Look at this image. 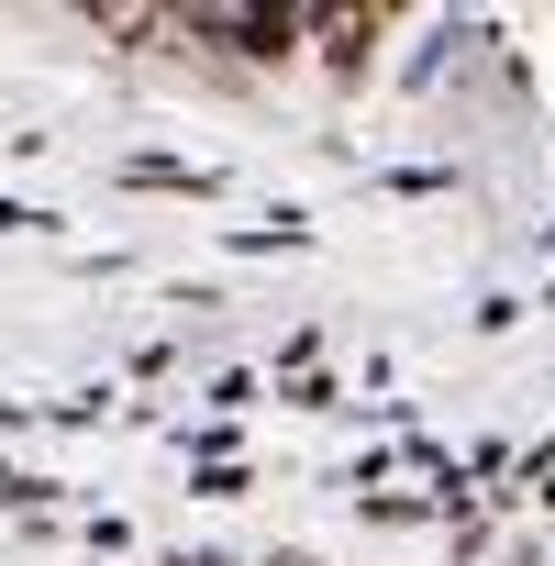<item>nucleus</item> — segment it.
<instances>
[{
  "instance_id": "nucleus-1",
  "label": "nucleus",
  "mask_w": 555,
  "mask_h": 566,
  "mask_svg": "<svg viewBox=\"0 0 555 566\" xmlns=\"http://www.w3.org/2000/svg\"><path fill=\"white\" fill-rule=\"evenodd\" d=\"M167 566H244V555H167ZM266 566H301V555H266Z\"/></svg>"
}]
</instances>
